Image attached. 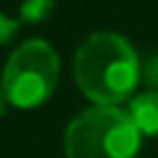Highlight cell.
Wrapping results in <instances>:
<instances>
[{"label": "cell", "mask_w": 158, "mask_h": 158, "mask_svg": "<svg viewBox=\"0 0 158 158\" xmlns=\"http://www.w3.org/2000/svg\"><path fill=\"white\" fill-rule=\"evenodd\" d=\"M141 64L126 37L116 32L89 35L74 54L77 86L96 106H116L138 84Z\"/></svg>", "instance_id": "6da1fadb"}, {"label": "cell", "mask_w": 158, "mask_h": 158, "mask_svg": "<svg viewBox=\"0 0 158 158\" xmlns=\"http://www.w3.org/2000/svg\"><path fill=\"white\" fill-rule=\"evenodd\" d=\"M138 148L141 131L118 106L86 109L64 133L67 158H136Z\"/></svg>", "instance_id": "7a4b0ae2"}, {"label": "cell", "mask_w": 158, "mask_h": 158, "mask_svg": "<svg viewBox=\"0 0 158 158\" xmlns=\"http://www.w3.org/2000/svg\"><path fill=\"white\" fill-rule=\"evenodd\" d=\"M59 79V57L44 40L22 42L2 72V94L7 104L32 109L47 101Z\"/></svg>", "instance_id": "3957f363"}, {"label": "cell", "mask_w": 158, "mask_h": 158, "mask_svg": "<svg viewBox=\"0 0 158 158\" xmlns=\"http://www.w3.org/2000/svg\"><path fill=\"white\" fill-rule=\"evenodd\" d=\"M128 116L146 136H158V91L138 94L128 104Z\"/></svg>", "instance_id": "277c9868"}, {"label": "cell", "mask_w": 158, "mask_h": 158, "mask_svg": "<svg viewBox=\"0 0 158 158\" xmlns=\"http://www.w3.org/2000/svg\"><path fill=\"white\" fill-rule=\"evenodd\" d=\"M52 7H54V0H25L20 7V15L27 22H42L52 12Z\"/></svg>", "instance_id": "5b68a950"}, {"label": "cell", "mask_w": 158, "mask_h": 158, "mask_svg": "<svg viewBox=\"0 0 158 158\" xmlns=\"http://www.w3.org/2000/svg\"><path fill=\"white\" fill-rule=\"evenodd\" d=\"M17 27H20V20H12V17L0 12V44L10 42V37L17 32Z\"/></svg>", "instance_id": "8992f818"}, {"label": "cell", "mask_w": 158, "mask_h": 158, "mask_svg": "<svg viewBox=\"0 0 158 158\" xmlns=\"http://www.w3.org/2000/svg\"><path fill=\"white\" fill-rule=\"evenodd\" d=\"M5 104H7V99H5V94H2V89H0V116L5 114Z\"/></svg>", "instance_id": "52a82bcc"}]
</instances>
